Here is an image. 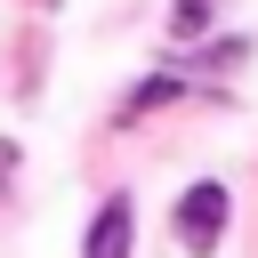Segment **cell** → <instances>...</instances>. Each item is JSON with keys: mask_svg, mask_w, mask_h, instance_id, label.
<instances>
[{"mask_svg": "<svg viewBox=\"0 0 258 258\" xmlns=\"http://www.w3.org/2000/svg\"><path fill=\"white\" fill-rule=\"evenodd\" d=\"M218 234H226V185H210V177H202V185L177 202V242L202 258V250H218Z\"/></svg>", "mask_w": 258, "mask_h": 258, "instance_id": "obj_1", "label": "cell"}, {"mask_svg": "<svg viewBox=\"0 0 258 258\" xmlns=\"http://www.w3.org/2000/svg\"><path fill=\"white\" fill-rule=\"evenodd\" d=\"M81 258H129V194H113V202L89 218V242H81Z\"/></svg>", "mask_w": 258, "mask_h": 258, "instance_id": "obj_2", "label": "cell"}, {"mask_svg": "<svg viewBox=\"0 0 258 258\" xmlns=\"http://www.w3.org/2000/svg\"><path fill=\"white\" fill-rule=\"evenodd\" d=\"M169 97H177V81H169V73H153V81H137V89H129V113H153V105H169Z\"/></svg>", "mask_w": 258, "mask_h": 258, "instance_id": "obj_3", "label": "cell"}, {"mask_svg": "<svg viewBox=\"0 0 258 258\" xmlns=\"http://www.w3.org/2000/svg\"><path fill=\"white\" fill-rule=\"evenodd\" d=\"M210 24V0H177V16H169V32H202Z\"/></svg>", "mask_w": 258, "mask_h": 258, "instance_id": "obj_4", "label": "cell"}]
</instances>
